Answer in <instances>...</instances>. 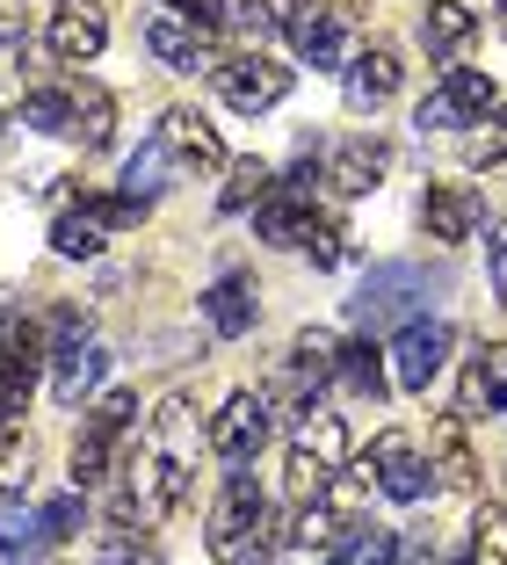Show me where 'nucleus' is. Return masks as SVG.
I'll list each match as a JSON object with an SVG mask.
<instances>
[{"label": "nucleus", "instance_id": "obj_1", "mask_svg": "<svg viewBox=\"0 0 507 565\" xmlns=\"http://www.w3.org/2000/svg\"><path fill=\"white\" fill-rule=\"evenodd\" d=\"M262 515H268V500H262V486H254V471H246V465H232L225 500L211 508V530H203L211 558H218V565H262V551H268Z\"/></svg>", "mask_w": 507, "mask_h": 565}, {"label": "nucleus", "instance_id": "obj_2", "mask_svg": "<svg viewBox=\"0 0 507 565\" xmlns=\"http://www.w3.org/2000/svg\"><path fill=\"white\" fill-rule=\"evenodd\" d=\"M44 355H51V327H36V319H15V312L0 319V420H15L22 406H30Z\"/></svg>", "mask_w": 507, "mask_h": 565}, {"label": "nucleus", "instance_id": "obj_3", "mask_svg": "<svg viewBox=\"0 0 507 565\" xmlns=\"http://www.w3.org/2000/svg\"><path fill=\"white\" fill-rule=\"evenodd\" d=\"M421 298H427V276L406 268V262H392V268H370V282L348 298V312H356L362 333H377V327H406V319L421 312Z\"/></svg>", "mask_w": 507, "mask_h": 565}, {"label": "nucleus", "instance_id": "obj_4", "mask_svg": "<svg viewBox=\"0 0 507 565\" xmlns=\"http://www.w3.org/2000/svg\"><path fill=\"white\" fill-rule=\"evenodd\" d=\"M500 102V87H493V73H478V66H450L442 73V87L421 102V131H464V124H478Z\"/></svg>", "mask_w": 507, "mask_h": 565}, {"label": "nucleus", "instance_id": "obj_5", "mask_svg": "<svg viewBox=\"0 0 507 565\" xmlns=\"http://www.w3.org/2000/svg\"><path fill=\"white\" fill-rule=\"evenodd\" d=\"M392 384L399 392H427V384L442 377V363H450V327H442V319H421L413 312L406 327L392 333Z\"/></svg>", "mask_w": 507, "mask_h": 565}, {"label": "nucleus", "instance_id": "obj_6", "mask_svg": "<svg viewBox=\"0 0 507 565\" xmlns=\"http://www.w3.org/2000/svg\"><path fill=\"white\" fill-rule=\"evenodd\" d=\"M341 8H327V0H297L291 15H283V36L297 44V58H305L311 73H341L348 66V36H341Z\"/></svg>", "mask_w": 507, "mask_h": 565}, {"label": "nucleus", "instance_id": "obj_7", "mask_svg": "<svg viewBox=\"0 0 507 565\" xmlns=\"http://www.w3.org/2000/svg\"><path fill=\"white\" fill-rule=\"evenodd\" d=\"M218 95H225V109H240V117H262V109H276V102L291 95V66H276L262 51L225 58V66H218Z\"/></svg>", "mask_w": 507, "mask_h": 565}, {"label": "nucleus", "instance_id": "obj_8", "mask_svg": "<svg viewBox=\"0 0 507 565\" xmlns=\"http://www.w3.org/2000/svg\"><path fill=\"white\" fill-rule=\"evenodd\" d=\"M262 443H268V399L262 392H232V399L218 406V420H211V449L225 457V465H254Z\"/></svg>", "mask_w": 507, "mask_h": 565}, {"label": "nucleus", "instance_id": "obj_9", "mask_svg": "<svg viewBox=\"0 0 507 565\" xmlns=\"http://www.w3.org/2000/svg\"><path fill=\"white\" fill-rule=\"evenodd\" d=\"M311 225H319V211H311V182H276L262 203H254V233L268 239V247H305Z\"/></svg>", "mask_w": 507, "mask_h": 565}, {"label": "nucleus", "instance_id": "obj_10", "mask_svg": "<svg viewBox=\"0 0 507 565\" xmlns=\"http://www.w3.org/2000/svg\"><path fill=\"white\" fill-rule=\"evenodd\" d=\"M44 36H51V58H59V66H95L102 44H109V22H102L95 0H59Z\"/></svg>", "mask_w": 507, "mask_h": 565}, {"label": "nucleus", "instance_id": "obj_11", "mask_svg": "<svg viewBox=\"0 0 507 565\" xmlns=\"http://www.w3.org/2000/svg\"><path fill=\"white\" fill-rule=\"evenodd\" d=\"M146 51L160 58V66L175 73H218L225 58L211 51V30H197V22H181V15H152L146 22Z\"/></svg>", "mask_w": 507, "mask_h": 565}, {"label": "nucleus", "instance_id": "obj_12", "mask_svg": "<svg viewBox=\"0 0 507 565\" xmlns=\"http://www.w3.org/2000/svg\"><path fill=\"white\" fill-rule=\"evenodd\" d=\"M370 465H377V486H384V493H392L399 508L427 500V486H435V479H427V465L413 457V443H406L399 428H384V435L370 443Z\"/></svg>", "mask_w": 507, "mask_h": 565}, {"label": "nucleus", "instance_id": "obj_13", "mask_svg": "<svg viewBox=\"0 0 507 565\" xmlns=\"http://www.w3.org/2000/svg\"><path fill=\"white\" fill-rule=\"evenodd\" d=\"M427 457H435V486H450V493H472L478 486V449L464 435V414H442L427 428Z\"/></svg>", "mask_w": 507, "mask_h": 565}, {"label": "nucleus", "instance_id": "obj_14", "mask_svg": "<svg viewBox=\"0 0 507 565\" xmlns=\"http://www.w3.org/2000/svg\"><path fill=\"white\" fill-rule=\"evenodd\" d=\"M457 414H507V341H486V349L464 363V392H457Z\"/></svg>", "mask_w": 507, "mask_h": 565}, {"label": "nucleus", "instance_id": "obj_15", "mask_svg": "<svg viewBox=\"0 0 507 565\" xmlns=\"http://www.w3.org/2000/svg\"><path fill=\"white\" fill-rule=\"evenodd\" d=\"M51 399L59 406H81L87 392H95L102 384V370H109V349H102V341H59V349H51Z\"/></svg>", "mask_w": 507, "mask_h": 565}, {"label": "nucleus", "instance_id": "obj_16", "mask_svg": "<svg viewBox=\"0 0 507 565\" xmlns=\"http://www.w3.org/2000/svg\"><path fill=\"white\" fill-rule=\"evenodd\" d=\"M384 167H392V152H384V138H341L334 146V160H327V182L341 189V196H370L377 182H384Z\"/></svg>", "mask_w": 507, "mask_h": 565}, {"label": "nucleus", "instance_id": "obj_17", "mask_svg": "<svg viewBox=\"0 0 507 565\" xmlns=\"http://www.w3.org/2000/svg\"><path fill=\"white\" fill-rule=\"evenodd\" d=\"M160 146L175 152L181 167H225V138H218V124L197 117V109H167L160 117Z\"/></svg>", "mask_w": 507, "mask_h": 565}, {"label": "nucleus", "instance_id": "obj_18", "mask_svg": "<svg viewBox=\"0 0 507 565\" xmlns=\"http://www.w3.org/2000/svg\"><path fill=\"white\" fill-rule=\"evenodd\" d=\"M348 102H356V109H377V102H392L399 95V51L392 44H370V51H356V58H348Z\"/></svg>", "mask_w": 507, "mask_h": 565}, {"label": "nucleus", "instance_id": "obj_19", "mask_svg": "<svg viewBox=\"0 0 507 565\" xmlns=\"http://www.w3.org/2000/svg\"><path fill=\"white\" fill-rule=\"evenodd\" d=\"M421 225H427V239H472L478 233V196L464 182H435L421 196Z\"/></svg>", "mask_w": 507, "mask_h": 565}, {"label": "nucleus", "instance_id": "obj_20", "mask_svg": "<svg viewBox=\"0 0 507 565\" xmlns=\"http://www.w3.org/2000/svg\"><path fill=\"white\" fill-rule=\"evenodd\" d=\"M203 443H211V428H197V406H189V392H175V399L152 414V449L197 471V449H203Z\"/></svg>", "mask_w": 507, "mask_h": 565}, {"label": "nucleus", "instance_id": "obj_21", "mask_svg": "<svg viewBox=\"0 0 507 565\" xmlns=\"http://www.w3.org/2000/svg\"><path fill=\"white\" fill-rule=\"evenodd\" d=\"M254 282L246 276H225V282H211V298H203V319H211V333L218 341H240L246 327H254Z\"/></svg>", "mask_w": 507, "mask_h": 565}, {"label": "nucleus", "instance_id": "obj_22", "mask_svg": "<svg viewBox=\"0 0 507 565\" xmlns=\"http://www.w3.org/2000/svg\"><path fill=\"white\" fill-rule=\"evenodd\" d=\"M472 36H478V15L464 8V0H427V8H421V44H427V51L457 58Z\"/></svg>", "mask_w": 507, "mask_h": 565}, {"label": "nucleus", "instance_id": "obj_23", "mask_svg": "<svg viewBox=\"0 0 507 565\" xmlns=\"http://www.w3.org/2000/svg\"><path fill=\"white\" fill-rule=\"evenodd\" d=\"M73 138H81L87 152H102L116 138V95L109 87H95V81L73 87Z\"/></svg>", "mask_w": 507, "mask_h": 565}, {"label": "nucleus", "instance_id": "obj_24", "mask_svg": "<svg viewBox=\"0 0 507 565\" xmlns=\"http://www.w3.org/2000/svg\"><path fill=\"white\" fill-rule=\"evenodd\" d=\"M327 565H399V530H384V522H356V530L334 536Z\"/></svg>", "mask_w": 507, "mask_h": 565}, {"label": "nucleus", "instance_id": "obj_25", "mask_svg": "<svg viewBox=\"0 0 507 565\" xmlns=\"http://www.w3.org/2000/svg\"><path fill=\"white\" fill-rule=\"evenodd\" d=\"M291 443H305L327 471H341V465H348V420H341V414H319V406H305V420H297Z\"/></svg>", "mask_w": 507, "mask_h": 565}, {"label": "nucleus", "instance_id": "obj_26", "mask_svg": "<svg viewBox=\"0 0 507 565\" xmlns=\"http://www.w3.org/2000/svg\"><path fill=\"white\" fill-rule=\"evenodd\" d=\"M334 377L348 384V392H362V399H384V349H377V341H348L341 349V363H334Z\"/></svg>", "mask_w": 507, "mask_h": 565}, {"label": "nucleus", "instance_id": "obj_27", "mask_svg": "<svg viewBox=\"0 0 507 565\" xmlns=\"http://www.w3.org/2000/svg\"><path fill=\"white\" fill-rule=\"evenodd\" d=\"M225 174L232 182H225V196H218V211H246V203H262L268 189H276V167L268 160H232Z\"/></svg>", "mask_w": 507, "mask_h": 565}, {"label": "nucleus", "instance_id": "obj_28", "mask_svg": "<svg viewBox=\"0 0 507 565\" xmlns=\"http://www.w3.org/2000/svg\"><path fill=\"white\" fill-rule=\"evenodd\" d=\"M102 239H109V233H102L87 211H66L59 225H51V254H66V262H95Z\"/></svg>", "mask_w": 507, "mask_h": 565}, {"label": "nucleus", "instance_id": "obj_29", "mask_svg": "<svg viewBox=\"0 0 507 565\" xmlns=\"http://www.w3.org/2000/svg\"><path fill=\"white\" fill-rule=\"evenodd\" d=\"M167 160H175V152H167L160 138H152L146 152H131V167H124V196H131V203H152L167 189Z\"/></svg>", "mask_w": 507, "mask_h": 565}, {"label": "nucleus", "instance_id": "obj_30", "mask_svg": "<svg viewBox=\"0 0 507 565\" xmlns=\"http://www.w3.org/2000/svg\"><path fill=\"white\" fill-rule=\"evenodd\" d=\"M36 544H44V522H36L15 493H0V558H22V551H36Z\"/></svg>", "mask_w": 507, "mask_h": 565}, {"label": "nucleus", "instance_id": "obj_31", "mask_svg": "<svg viewBox=\"0 0 507 565\" xmlns=\"http://www.w3.org/2000/svg\"><path fill=\"white\" fill-rule=\"evenodd\" d=\"M22 124H30V131H73V87H44V95H30L22 102Z\"/></svg>", "mask_w": 507, "mask_h": 565}, {"label": "nucleus", "instance_id": "obj_32", "mask_svg": "<svg viewBox=\"0 0 507 565\" xmlns=\"http://www.w3.org/2000/svg\"><path fill=\"white\" fill-rule=\"evenodd\" d=\"M472 565H507V508H478V522H472Z\"/></svg>", "mask_w": 507, "mask_h": 565}, {"label": "nucleus", "instance_id": "obj_33", "mask_svg": "<svg viewBox=\"0 0 507 565\" xmlns=\"http://www.w3.org/2000/svg\"><path fill=\"white\" fill-rule=\"evenodd\" d=\"M283 471H291V479H283V486H291V508H297V500H319V486L334 479V471L319 465V457H311L305 443H291V457H283Z\"/></svg>", "mask_w": 507, "mask_h": 565}, {"label": "nucleus", "instance_id": "obj_34", "mask_svg": "<svg viewBox=\"0 0 507 565\" xmlns=\"http://www.w3.org/2000/svg\"><path fill=\"white\" fill-rule=\"evenodd\" d=\"M109 443H116V435H102L95 420H87L81 443H73V486H95L102 471H109Z\"/></svg>", "mask_w": 507, "mask_h": 565}, {"label": "nucleus", "instance_id": "obj_35", "mask_svg": "<svg viewBox=\"0 0 507 565\" xmlns=\"http://www.w3.org/2000/svg\"><path fill=\"white\" fill-rule=\"evenodd\" d=\"M73 211H87L102 233H124V225H138V217H146V203H131V196H81Z\"/></svg>", "mask_w": 507, "mask_h": 565}, {"label": "nucleus", "instance_id": "obj_36", "mask_svg": "<svg viewBox=\"0 0 507 565\" xmlns=\"http://www.w3.org/2000/svg\"><path fill=\"white\" fill-rule=\"evenodd\" d=\"M30 479V443L15 435V420H0V493H15Z\"/></svg>", "mask_w": 507, "mask_h": 565}, {"label": "nucleus", "instance_id": "obj_37", "mask_svg": "<svg viewBox=\"0 0 507 565\" xmlns=\"http://www.w3.org/2000/svg\"><path fill=\"white\" fill-rule=\"evenodd\" d=\"M305 254H311V268H341L348 262V225H311V239H305Z\"/></svg>", "mask_w": 507, "mask_h": 565}, {"label": "nucleus", "instance_id": "obj_38", "mask_svg": "<svg viewBox=\"0 0 507 565\" xmlns=\"http://www.w3.org/2000/svg\"><path fill=\"white\" fill-rule=\"evenodd\" d=\"M87 420H95L102 435H124V428L138 420V392H102V399H95V414H87Z\"/></svg>", "mask_w": 507, "mask_h": 565}, {"label": "nucleus", "instance_id": "obj_39", "mask_svg": "<svg viewBox=\"0 0 507 565\" xmlns=\"http://www.w3.org/2000/svg\"><path fill=\"white\" fill-rule=\"evenodd\" d=\"M472 152L478 160H507V109L493 102L486 117H478V138H472Z\"/></svg>", "mask_w": 507, "mask_h": 565}, {"label": "nucleus", "instance_id": "obj_40", "mask_svg": "<svg viewBox=\"0 0 507 565\" xmlns=\"http://www.w3.org/2000/svg\"><path fill=\"white\" fill-rule=\"evenodd\" d=\"M232 22H240V30L254 36V44L283 30V15H276V8H268V0H232Z\"/></svg>", "mask_w": 507, "mask_h": 565}, {"label": "nucleus", "instance_id": "obj_41", "mask_svg": "<svg viewBox=\"0 0 507 565\" xmlns=\"http://www.w3.org/2000/svg\"><path fill=\"white\" fill-rule=\"evenodd\" d=\"M36 522H44V544H59V536H73V530H81V486H73L66 500H51V508H44Z\"/></svg>", "mask_w": 507, "mask_h": 565}, {"label": "nucleus", "instance_id": "obj_42", "mask_svg": "<svg viewBox=\"0 0 507 565\" xmlns=\"http://www.w3.org/2000/svg\"><path fill=\"white\" fill-rule=\"evenodd\" d=\"M181 22H197V30H218V22H232V0H167Z\"/></svg>", "mask_w": 507, "mask_h": 565}, {"label": "nucleus", "instance_id": "obj_43", "mask_svg": "<svg viewBox=\"0 0 507 565\" xmlns=\"http://www.w3.org/2000/svg\"><path fill=\"white\" fill-rule=\"evenodd\" d=\"M22 44H30L22 15H15V8H0V58H22Z\"/></svg>", "mask_w": 507, "mask_h": 565}, {"label": "nucleus", "instance_id": "obj_44", "mask_svg": "<svg viewBox=\"0 0 507 565\" xmlns=\"http://www.w3.org/2000/svg\"><path fill=\"white\" fill-rule=\"evenodd\" d=\"M486 268H493V298L507 305V239H500V233L486 239Z\"/></svg>", "mask_w": 507, "mask_h": 565}, {"label": "nucleus", "instance_id": "obj_45", "mask_svg": "<svg viewBox=\"0 0 507 565\" xmlns=\"http://www.w3.org/2000/svg\"><path fill=\"white\" fill-rule=\"evenodd\" d=\"M500 30H507V0H500Z\"/></svg>", "mask_w": 507, "mask_h": 565}]
</instances>
